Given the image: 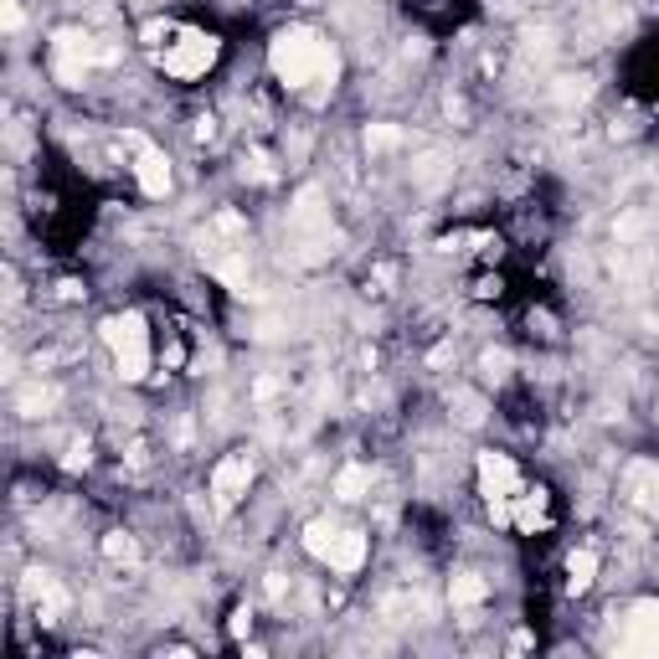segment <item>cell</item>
<instances>
[{"instance_id":"6da1fadb","label":"cell","mask_w":659,"mask_h":659,"mask_svg":"<svg viewBox=\"0 0 659 659\" xmlns=\"http://www.w3.org/2000/svg\"><path fill=\"white\" fill-rule=\"evenodd\" d=\"M268 68H274L278 83H289V88L310 93V88H325L335 83V47H330L320 32L310 26H284L274 41H268Z\"/></svg>"},{"instance_id":"7a4b0ae2","label":"cell","mask_w":659,"mask_h":659,"mask_svg":"<svg viewBox=\"0 0 659 659\" xmlns=\"http://www.w3.org/2000/svg\"><path fill=\"white\" fill-rule=\"evenodd\" d=\"M202 263L212 274H221L232 289L248 284V227H242L232 212H221L212 227L202 232ZM248 293V289H242Z\"/></svg>"},{"instance_id":"3957f363","label":"cell","mask_w":659,"mask_h":659,"mask_svg":"<svg viewBox=\"0 0 659 659\" xmlns=\"http://www.w3.org/2000/svg\"><path fill=\"white\" fill-rule=\"evenodd\" d=\"M104 340L113 350V367L124 382H145L149 376V330L140 314H113L104 320Z\"/></svg>"},{"instance_id":"277c9868","label":"cell","mask_w":659,"mask_h":659,"mask_svg":"<svg viewBox=\"0 0 659 659\" xmlns=\"http://www.w3.org/2000/svg\"><path fill=\"white\" fill-rule=\"evenodd\" d=\"M109 57H113L109 47H98L88 32H57V41H52V73H57V83L77 88V83L88 77L93 62H109Z\"/></svg>"},{"instance_id":"5b68a950","label":"cell","mask_w":659,"mask_h":659,"mask_svg":"<svg viewBox=\"0 0 659 659\" xmlns=\"http://www.w3.org/2000/svg\"><path fill=\"white\" fill-rule=\"evenodd\" d=\"M217 37H206V32H181V37L170 41L160 52V68L170 77H181V83H191V77H206V68L217 62Z\"/></svg>"},{"instance_id":"8992f818","label":"cell","mask_w":659,"mask_h":659,"mask_svg":"<svg viewBox=\"0 0 659 659\" xmlns=\"http://www.w3.org/2000/svg\"><path fill=\"white\" fill-rule=\"evenodd\" d=\"M289 238L293 248H310V253H325L330 248V212L320 206V191L299 196V206L289 212Z\"/></svg>"},{"instance_id":"52a82bcc","label":"cell","mask_w":659,"mask_h":659,"mask_svg":"<svg viewBox=\"0 0 659 659\" xmlns=\"http://www.w3.org/2000/svg\"><path fill=\"white\" fill-rule=\"evenodd\" d=\"M623 655H659V603H634L619 623Z\"/></svg>"},{"instance_id":"ba28073f","label":"cell","mask_w":659,"mask_h":659,"mask_svg":"<svg viewBox=\"0 0 659 659\" xmlns=\"http://www.w3.org/2000/svg\"><path fill=\"white\" fill-rule=\"evenodd\" d=\"M253 484V454H227L212 469V500H217V511H232L242 494Z\"/></svg>"},{"instance_id":"9c48e42d","label":"cell","mask_w":659,"mask_h":659,"mask_svg":"<svg viewBox=\"0 0 659 659\" xmlns=\"http://www.w3.org/2000/svg\"><path fill=\"white\" fill-rule=\"evenodd\" d=\"M479 490H484V500H515V494L526 490L515 458L511 454H479Z\"/></svg>"},{"instance_id":"30bf717a","label":"cell","mask_w":659,"mask_h":659,"mask_svg":"<svg viewBox=\"0 0 659 659\" xmlns=\"http://www.w3.org/2000/svg\"><path fill=\"white\" fill-rule=\"evenodd\" d=\"M21 592H26V603L37 608L41 623H57V619H62V608H68V592H62V583H57L52 572H41V567H32L26 577H21Z\"/></svg>"},{"instance_id":"8fae6325","label":"cell","mask_w":659,"mask_h":659,"mask_svg":"<svg viewBox=\"0 0 659 659\" xmlns=\"http://www.w3.org/2000/svg\"><path fill=\"white\" fill-rule=\"evenodd\" d=\"M129 145H134V176L145 185V196H165L170 191V160L149 140H140V134H129Z\"/></svg>"},{"instance_id":"7c38bea8","label":"cell","mask_w":659,"mask_h":659,"mask_svg":"<svg viewBox=\"0 0 659 659\" xmlns=\"http://www.w3.org/2000/svg\"><path fill=\"white\" fill-rule=\"evenodd\" d=\"M623 494H628L644 515H659V464H634L628 479H623Z\"/></svg>"},{"instance_id":"4fadbf2b","label":"cell","mask_w":659,"mask_h":659,"mask_svg":"<svg viewBox=\"0 0 659 659\" xmlns=\"http://www.w3.org/2000/svg\"><path fill=\"white\" fill-rule=\"evenodd\" d=\"M367 531H340L335 536V547H330L325 556V567L330 572H340V577H350V572H361V562H367Z\"/></svg>"},{"instance_id":"5bb4252c","label":"cell","mask_w":659,"mask_h":659,"mask_svg":"<svg viewBox=\"0 0 659 659\" xmlns=\"http://www.w3.org/2000/svg\"><path fill=\"white\" fill-rule=\"evenodd\" d=\"M511 526L531 536L536 526H547V490H520L511 500Z\"/></svg>"},{"instance_id":"9a60e30c","label":"cell","mask_w":659,"mask_h":659,"mask_svg":"<svg viewBox=\"0 0 659 659\" xmlns=\"http://www.w3.org/2000/svg\"><path fill=\"white\" fill-rule=\"evenodd\" d=\"M448 598H454V608H479L484 598H490V583H484L479 572H454V583H448Z\"/></svg>"},{"instance_id":"2e32d148","label":"cell","mask_w":659,"mask_h":659,"mask_svg":"<svg viewBox=\"0 0 659 659\" xmlns=\"http://www.w3.org/2000/svg\"><path fill=\"white\" fill-rule=\"evenodd\" d=\"M335 536H340V526H335V520H325V515H320V520H310V526H304V551H310V556H320V562H325V556H330V547H335Z\"/></svg>"},{"instance_id":"e0dca14e","label":"cell","mask_w":659,"mask_h":659,"mask_svg":"<svg viewBox=\"0 0 659 659\" xmlns=\"http://www.w3.org/2000/svg\"><path fill=\"white\" fill-rule=\"evenodd\" d=\"M367 490H371V469H367V464H346V469L335 475V494H340V500H361Z\"/></svg>"},{"instance_id":"ac0fdd59","label":"cell","mask_w":659,"mask_h":659,"mask_svg":"<svg viewBox=\"0 0 659 659\" xmlns=\"http://www.w3.org/2000/svg\"><path fill=\"white\" fill-rule=\"evenodd\" d=\"M592 577H598V556H592V551H572L567 556V587L572 592H587Z\"/></svg>"},{"instance_id":"d6986e66","label":"cell","mask_w":659,"mask_h":659,"mask_svg":"<svg viewBox=\"0 0 659 659\" xmlns=\"http://www.w3.org/2000/svg\"><path fill=\"white\" fill-rule=\"evenodd\" d=\"M104 556L119 562V567H134V562H140V547H134V536L109 531V536H104Z\"/></svg>"},{"instance_id":"ffe728a7","label":"cell","mask_w":659,"mask_h":659,"mask_svg":"<svg viewBox=\"0 0 659 659\" xmlns=\"http://www.w3.org/2000/svg\"><path fill=\"white\" fill-rule=\"evenodd\" d=\"M484 371H490V376H505V371H511V361H505V356H484Z\"/></svg>"}]
</instances>
